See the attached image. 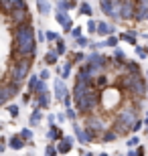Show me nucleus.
I'll return each mask as SVG.
<instances>
[{"instance_id":"nucleus-49","label":"nucleus","mask_w":148,"mask_h":156,"mask_svg":"<svg viewBox=\"0 0 148 156\" xmlns=\"http://www.w3.org/2000/svg\"><path fill=\"white\" fill-rule=\"evenodd\" d=\"M97 156H110V154H108V152H99Z\"/></svg>"},{"instance_id":"nucleus-6","label":"nucleus","mask_w":148,"mask_h":156,"mask_svg":"<svg viewBox=\"0 0 148 156\" xmlns=\"http://www.w3.org/2000/svg\"><path fill=\"white\" fill-rule=\"evenodd\" d=\"M55 18H57V23L63 27V33H69V35H71V30H73L75 27H73V20L69 18L67 12L65 10H57L55 12Z\"/></svg>"},{"instance_id":"nucleus-36","label":"nucleus","mask_w":148,"mask_h":156,"mask_svg":"<svg viewBox=\"0 0 148 156\" xmlns=\"http://www.w3.org/2000/svg\"><path fill=\"white\" fill-rule=\"evenodd\" d=\"M45 37H47V41H51V43H53V41L57 43V41L61 39V37H59V33H55V30H47V33H45Z\"/></svg>"},{"instance_id":"nucleus-5","label":"nucleus","mask_w":148,"mask_h":156,"mask_svg":"<svg viewBox=\"0 0 148 156\" xmlns=\"http://www.w3.org/2000/svg\"><path fill=\"white\" fill-rule=\"evenodd\" d=\"M136 16V0H122V20H134Z\"/></svg>"},{"instance_id":"nucleus-15","label":"nucleus","mask_w":148,"mask_h":156,"mask_svg":"<svg viewBox=\"0 0 148 156\" xmlns=\"http://www.w3.org/2000/svg\"><path fill=\"white\" fill-rule=\"evenodd\" d=\"M47 138H49V142H59V140L65 138V134H63V130H59L57 126H49Z\"/></svg>"},{"instance_id":"nucleus-1","label":"nucleus","mask_w":148,"mask_h":156,"mask_svg":"<svg viewBox=\"0 0 148 156\" xmlns=\"http://www.w3.org/2000/svg\"><path fill=\"white\" fill-rule=\"evenodd\" d=\"M37 43L39 41H37L33 23L23 24V27H14V30H12V61L34 55Z\"/></svg>"},{"instance_id":"nucleus-35","label":"nucleus","mask_w":148,"mask_h":156,"mask_svg":"<svg viewBox=\"0 0 148 156\" xmlns=\"http://www.w3.org/2000/svg\"><path fill=\"white\" fill-rule=\"evenodd\" d=\"M75 45H77V47H81V49H83V47H89V45H91V41L87 39V37H79V39L75 41Z\"/></svg>"},{"instance_id":"nucleus-40","label":"nucleus","mask_w":148,"mask_h":156,"mask_svg":"<svg viewBox=\"0 0 148 156\" xmlns=\"http://www.w3.org/2000/svg\"><path fill=\"white\" fill-rule=\"evenodd\" d=\"M14 8H27V2L24 0H14Z\"/></svg>"},{"instance_id":"nucleus-41","label":"nucleus","mask_w":148,"mask_h":156,"mask_svg":"<svg viewBox=\"0 0 148 156\" xmlns=\"http://www.w3.org/2000/svg\"><path fill=\"white\" fill-rule=\"evenodd\" d=\"M142 126H144V120L140 118V120H138L136 124H134V132H138V130H142Z\"/></svg>"},{"instance_id":"nucleus-3","label":"nucleus","mask_w":148,"mask_h":156,"mask_svg":"<svg viewBox=\"0 0 148 156\" xmlns=\"http://www.w3.org/2000/svg\"><path fill=\"white\" fill-rule=\"evenodd\" d=\"M99 8L108 18L112 20H122V0H99Z\"/></svg>"},{"instance_id":"nucleus-54","label":"nucleus","mask_w":148,"mask_h":156,"mask_svg":"<svg viewBox=\"0 0 148 156\" xmlns=\"http://www.w3.org/2000/svg\"><path fill=\"white\" fill-rule=\"evenodd\" d=\"M83 2H85V0H83Z\"/></svg>"},{"instance_id":"nucleus-19","label":"nucleus","mask_w":148,"mask_h":156,"mask_svg":"<svg viewBox=\"0 0 148 156\" xmlns=\"http://www.w3.org/2000/svg\"><path fill=\"white\" fill-rule=\"evenodd\" d=\"M118 138H120V134L116 132V130H112V128H110L108 132H103L102 140H99V144H110V142H116Z\"/></svg>"},{"instance_id":"nucleus-51","label":"nucleus","mask_w":148,"mask_h":156,"mask_svg":"<svg viewBox=\"0 0 148 156\" xmlns=\"http://www.w3.org/2000/svg\"><path fill=\"white\" fill-rule=\"evenodd\" d=\"M146 79H148V71H146Z\"/></svg>"},{"instance_id":"nucleus-53","label":"nucleus","mask_w":148,"mask_h":156,"mask_svg":"<svg viewBox=\"0 0 148 156\" xmlns=\"http://www.w3.org/2000/svg\"><path fill=\"white\" fill-rule=\"evenodd\" d=\"M146 53H148V47H146Z\"/></svg>"},{"instance_id":"nucleus-38","label":"nucleus","mask_w":148,"mask_h":156,"mask_svg":"<svg viewBox=\"0 0 148 156\" xmlns=\"http://www.w3.org/2000/svg\"><path fill=\"white\" fill-rule=\"evenodd\" d=\"M71 37H73V39H75V41L79 39V37H81V27H75V29H73V30H71Z\"/></svg>"},{"instance_id":"nucleus-50","label":"nucleus","mask_w":148,"mask_h":156,"mask_svg":"<svg viewBox=\"0 0 148 156\" xmlns=\"http://www.w3.org/2000/svg\"><path fill=\"white\" fill-rule=\"evenodd\" d=\"M85 156H96V154H91V152H85Z\"/></svg>"},{"instance_id":"nucleus-10","label":"nucleus","mask_w":148,"mask_h":156,"mask_svg":"<svg viewBox=\"0 0 148 156\" xmlns=\"http://www.w3.org/2000/svg\"><path fill=\"white\" fill-rule=\"evenodd\" d=\"M73 142H75V140L71 138V136H65L63 140H59V142H57L59 154H69V152L73 150Z\"/></svg>"},{"instance_id":"nucleus-45","label":"nucleus","mask_w":148,"mask_h":156,"mask_svg":"<svg viewBox=\"0 0 148 156\" xmlns=\"http://www.w3.org/2000/svg\"><path fill=\"white\" fill-rule=\"evenodd\" d=\"M136 156H146V150H144V146H138V148H136Z\"/></svg>"},{"instance_id":"nucleus-17","label":"nucleus","mask_w":148,"mask_h":156,"mask_svg":"<svg viewBox=\"0 0 148 156\" xmlns=\"http://www.w3.org/2000/svg\"><path fill=\"white\" fill-rule=\"evenodd\" d=\"M85 59H87V55L83 51H75V53H69V61L73 65H77L79 67L81 63H85Z\"/></svg>"},{"instance_id":"nucleus-43","label":"nucleus","mask_w":148,"mask_h":156,"mask_svg":"<svg viewBox=\"0 0 148 156\" xmlns=\"http://www.w3.org/2000/svg\"><path fill=\"white\" fill-rule=\"evenodd\" d=\"M37 41H39V43L47 41V37H45V33H43V30H37Z\"/></svg>"},{"instance_id":"nucleus-11","label":"nucleus","mask_w":148,"mask_h":156,"mask_svg":"<svg viewBox=\"0 0 148 156\" xmlns=\"http://www.w3.org/2000/svg\"><path fill=\"white\" fill-rule=\"evenodd\" d=\"M27 144H29V142H27L20 134H14V136L8 138V148H12V150H20V148H24Z\"/></svg>"},{"instance_id":"nucleus-44","label":"nucleus","mask_w":148,"mask_h":156,"mask_svg":"<svg viewBox=\"0 0 148 156\" xmlns=\"http://www.w3.org/2000/svg\"><path fill=\"white\" fill-rule=\"evenodd\" d=\"M47 120H49V126H55V120H57V116H55V114H49V116H47Z\"/></svg>"},{"instance_id":"nucleus-7","label":"nucleus","mask_w":148,"mask_h":156,"mask_svg":"<svg viewBox=\"0 0 148 156\" xmlns=\"http://www.w3.org/2000/svg\"><path fill=\"white\" fill-rule=\"evenodd\" d=\"M148 20V0H136V16L134 23H144Z\"/></svg>"},{"instance_id":"nucleus-12","label":"nucleus","mask_w":148,"mask_h":156,"mask_svg":"<svg viewBox=\"0 0 148 156\" xmlns=\"http://www.w3.org/2000/svg\"><path fill=\"white\" fill-rule=\"evenodd\" d=\"M114 33H116V27H114V24L103 23V20H99V23H97V35L110 37V35H114Z\"/></svg>"},{"instance_id":"nucleus-25","label":"nucleus","mask_w":148,"mask_h":156,"mask_svg":"<svg viewBox=\"0 0 148 156\" xmlns=\"http://www.w3.org/2000/svg\"><path fill=\"white\" fill-rule=\"evenodd\" d=\"M118 43H120V37L110 35V37H106V41H103V47H112V49H118Z\"/></svg>"},{"instance_id":"nucleus-21","label":"nucleus","mask_w":148,"mask_h":156,"mask_svg":"<svg viewBox=\"0 0 148 156\" xmlns=\"http://www.w3.org/2000/svg\"><path fill=\"white\" fill-rule=\"evenodd\" d=\"M41 120H43V110L41 108H33V112H31V116H29L31 126H37Z\"/></svg>"},{"instance_id":"nucleus-42","label":"nucleus","mask_w":148,"mask_h":156,"mask_svg":"<svg viewBox=\"0 0 148 156\" xmlns=\"http://www.w3.org/2000/svg\"><path fill=\"white\" fill-rule=\"evenodd\" d=\"M6 148H8V142H6V138H0V152H4Z\"/></svg>"},{"instance_id":"nucleus-37","label":"nucleus","mask_w":148,"mask_h":156,"mask_svg":"<svg viewBox=\"0 0 148 156\" xmlns=\"http://www.w3.org/2000/svg\"><path fill=\"white\" fill-rule=\"evenodd\" d=\"M136 55L140 59H146L148 57V53H146V47H136Z\"/></svg>"},{"instance_id":"nucleus-23","label":"nucleus","mask_w":148,"mask_h":156,"mask_svg":"<svg viewBox=\"0 0 148 156\" xmlns=\"http://www.w3.org/2000/svg\"><path fill=\"white\" fill-rule=\"evenodd\" d=\"M12 10H14V0H0V12L10 16Z\"/></svg>"},{"instance_id":"nucleus-30","label":"nucleus","mask_w":148,"mask_h":156,"mask_svg":"<svg viewBox=\"0 0 148 156\" xmlns=\"http://www.w3.org/2000/svg\"><path fill=\"white\" fill-rule=\"evenodd\" d=\"M55 51H57L59 55H65V53H67V45H65V41H63V39L57 41V45H55Z\"/></svg>"},{"instance_id":"nucleus-27","label":"nucleus","mask_w":148,"mask_h":156,"mask_svg":"<svg viewBox=\"0 0 148 156\" xmlns=\"http://www.w3.org/2000/svg\"><path fill=\"white\" fill-rule=\"evenodd\" d=\"M79 14H85V16H91L93 14V8H91L87 2H81L79 4Z\"/></svg>"},{"instance_id":"nucleus-18","label":"nucleus","mask_w":148,"mask_h":156,"mask_svg":"<svg viewBox=\"0 0 148 156\" xmlns=\"http://www.w3.org/2000/svg\"><path fill=\"white\" fill-rule=\"evenodd\" d=\"M39 85H41V77L33 73V75L29 77V81H27V91H31V93L34 95V91L39 89Z\"/></svg>"},{"instance_id":"nucleus-33","label":"nucleus","mask_w":148,"mask_h":156,"mask_svg":"<svg viewBox=\"0 0 148 156\" xmlns=\"http://www.w3.org/2000/svg\"><path fill=\"white\" fill-rule=\"evenodd\" d=\"M18 134H20V136H23L27 142H31V138H33V130H31V128H23Z\"/></svg>"},{"instance_id":"nucleus-28","label":"nucleus","mask_w":148,"mask_h":156,"mask_svg":"<svg viewBox=\"0 0 148 156\" xmlns=\"http://www.w3.org/2000/svg\"><path fill=\"white\" fill-rule=\"evenodd\" d=\"M126 146H128V148H138V146H140V138H138V136H130V138L126 140Z\"/></svg>"},{"instance_id":"nucleus-39","label":"nucleus","mask_w":148,"mask_h":156,"mask_svg":"<svg viewBox=\"0 0 148 156\" xmlns=\"http://www.w3.org/2000/svg\"><path fill=\"white\" fill-rule=\"evenodd\" d=\"M39 77H41V81H47V79H49V69H43L39 73Z\"/></svg>"},{"instance_id":"nucleus-20","label":"nucleus","mask_w":148,"mask_h":156,"mask_svg":"<svg viewBox=\"0 0 148 156\" xmlns=\"http://www.w3.org/2000/svg\"><path fill=\"white\" fill-rule=\"evenodd\" d=\"M57 63H59V53L55 49H49L45 53V65L49 67V65H57Z\"/></svg>"},{"instance_id":"nucleus-16","label":"nucleus","mask_w":148,"mask_h":156,"mask_svg":"<svg viewBox=\"0 0 148 156\" xmlns=\"http://www.w3.org/2000/svg\"><path fill=\"white\" fill-rule=\"evenodd\" d=\"M124 71L126 73H130V75H142V67L136 63V61H126V65H124Z\"/></svg>"},{"instance_id":"nucleus-2","label":"nucleus","mask_w":148,"mask_h":156,"mask_svg":"<svg viewBox=\"0 0 148 156\" xmlns=\"http://www.w3.org/2000/svg\"><path fill=\"white\" fill-rule=\"evenodd\" d=\"M33 63H34V55L16 59V61H10L8 71H6V81H14V83H18V85H23L24 81H29Z\"/></svg>"},{"instance_id":"nucleus-47","label":"nucleus","mask_w":148,"mask_h":156,"mask_svg":"<svg viewBox=\"0 0 148 156\" xmlns=\"http://www.w3.org/2000/svg\"><path fill=\"white\" fill-rule=\"evenodd\" d=\"M57 120L59 122H65V120H67V114H65V112H59V114H57Z\"/></svg>"},{"instance_id":"nucleus-14","label":"nucleus","mask_w":148,"mask_h":156,"mask_svg":"<svg viewBox=\"0 0 148 156\" xmlns=\"http://www.w3.org/2000/svg\"><path fill=\"white\" fill-rule=\"evenodd\" d=\"M71 69H73V63H71L69 59H65V61L59 65L57 73H59V77H61V79H67V77L71 75Z\"/></svg>"},{"instance_id":"nucleus-32","label":"nucleus","mask_w":148,"mask_h":156,"mask_svg":"<svg viewBox=\"0 0 148 156\" xmlns=\"http://www.w3.org/2000/svg\"><path fill=\"white\" fill-rule=\"evenodd\" d=\"M6 112H8L12 118H18V114H20V110H18L16 104H14V105H6Z\"/></svg>"},{"instance_id":"nucleus-46","label":"nucleus","mask_w":148,"mask_h":156,"mask_svg":"<svg viewBox=\"0 0 148 156\" xmlns=\"http://www.w3.org/2000/svg\"><path fill=\"white\" fill-rule=\"evenodd\" d=\"M31 95H33L31 91H27V93H24V95H23V104H29V101H31Z\"/></svg>"},{"instance_id":"nucleus-31","label":"nucleus","mask_w":148,"mask_h":156,"mask_svg":"<svg viewBox=\"0 0 148 156\" xmlns=\"http://www.w3.org/2000/svg\"><path fill=\"white\" fill-rule=\"evenodd\" d=\"M45 154H47V156H57V154H59L57 144H47V146H45Z\"/></svg>"},{"instance_id":"nucleus-26","label":"nucleus","mask_w":148,"mask_h":156,"mask_svg":"<svg viewBox=\"0 0 148 156\" xmlns=\"http://www.w3.org/2000/svg\"><path fill=\"white\" fill-rule=\"evenodd\" d=\"M120 41H124V43H130V45L138 47L136 45V35H134V33H122V35H120Z\"/></svg>"},{"instance_id":"nucleus-22","label":"nucleus","mask_w":148,"mask_h":156,"mask_svg":"<svg viewBox=\"0 0 148 156\" xmlns=\"http://www.w3.org/2000/svg\"><path fill=\"white\" fill-rule=\"evenodd\" d=\"M75 6H77V2H75V0H57V10L69 12L71 8H75Z\"/></svg>"},{"instance_id":"nucleus-13","label":"nucleus","mask_w":148,"mask_h":156,"mask_svg":"<svg viewBox=\"0 0 148 156\" xmlns=\"http://www.w3.org/2000/svg\"><path fill=\"white\" fill-rule=\"evenodd\" d=\"M33 99L37 101V105H39L41 110H47L49 105H51V93H41V95H33Z\"/></svg>"},{"instance_id":"nucleus-52","label":"nucleus","mask_w":148,"mask_h":156,"mask_svg":"<svg viewBox=\"0 0 148 156\" xmlns=\"http://www.w3.org/2000/svg\"><path fill=\"white\" fill-rule=\"evenodd\" d=\"M146 99H148V93H146Z\"/></svg>"},{"instance_id":"nucleus-29","label":"nucleus","mask_w":148,"mask_h":156,"mask_svg":"<svg viewBox=\"0 0 148 156\" xmlns=\"http://www.w3.org/2000/svg\"><path fill=\"white\" fill-rule=\"evenodd\" d=\"M65 114H67V120H79V112L75 110V108H67V110H65Z\"/></svg>"},{"instance_id":"nucleus-8","label":"nucleus","mask_w":148,"mask_h":156,"mask_svg":"<svg viewBox=\"0 0 148 156\" xmlns=\"http://www.w3.org/2000/svg\"><path fill=\"white\" fill-rule=\"evenodd\" d=\"M73 134H75V138L79 140V144H89V142H91L83 124H77V122H73Z\"/></svg>"},{"instance_id":"nucleus-48","label":"nucleus","mask_w":148,"mask_h":156,"mask_svg":"<svg viewBox=\"0 0 148 156\" xmlns=\"http://www.w3.org/2000/svg\"><path fill=\"white\" fill-rule=\"evenodd\" d=\"M142 120H144V126L148 128V112H146V114H144V118H142Z\"/></svg>"},{"instance_id":"nucleus-9","label":"nucleus","mask_w":148,"mask_h":156,"mask_svg":"<svg viewBox=\"0 0 148 156\" xmlns=\"http://www.w3.org/2000/svg\"><path fill=\"white\" fill-rule=\"evenodd\" d=\"M67 95H69V91H67V87H65V79L57 77L55 79V98H57V101H63Z\"/></svg>"},{"instance_id":"nucleus-4","label":"nucleus","mask_w":148,"mask_h":156,"mask_svg":"<svg viewBox=\"0 0 148 156\" xmlns=\"http://www.w3.org/2000/svg\"><path fill=\"white\" fill-rule=\"evenodd\" d=\"M10 23L14 27H23V24L33 23V16L29 14V8H14L10 14Z\"/></svg>"},{"instance_id":"nucleus-24","label":"nucleus","mask_w":148,"mask_h":156,"mask_svg":"<svg viewBox=\"0 0 148 156\" xmlns=\"http://www.w3.org/2000/svg\"><path fill=\"white\" fill-rule=\"evenodd\" d=\"M37 8H39V12L43 14V16L51 12V4H49L47 0H37Z\"/></svg>"},{"instance_id":"nucleus-34","label":"nucleus","mask_w":148,"mask_h":156,"mask_svg":"<svg viewBox=\"0 0 148 156\" xmlns=\"http://www.w3.org/2000/svg\"><path fill=\"white\" fill-rule=\"evenodd\" d=\"M97 23H99V20H89V23H87V33L97 35Z\"/></svg>"}]
</instances>
